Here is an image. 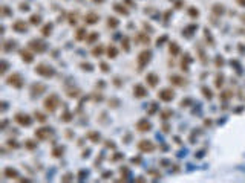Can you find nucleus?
Segmentation results:
<instances>
[{
    "label": "nucleus",
    "instance_id": "nucleus-9",
    "mask_svg": "<svg viewBox=\"0 0 245 183\" xmlns=\"http://www.w3.org/2000/svg\"><path fill=\"white\" fill-rule=\"evenodd\" d=\"M158 98L164 102H170L173 98H175V92L172 89H162V90L158 92Z\"/></svg>",
    "mask_w": 245,
    "mask_h": 183
},
{
    "label": "nucleus",
    "instance_id": "nucleus-30",
    "mask_svg": "<svg viewBox=\"0 0 245 183\" xmlns=\"http://www.w3.org/2000/svg\"><path fill=\"white\" fill-rule=\"evenodd\" d=\"M121 46L124 49V52H129L130 51V44H129V37H123L121 40Z\"/></svg>",
    "mask_w": 245,
    "mask_h": 183
},
{
    "label": "nucleus",
    "instance_id": "nucleus-58",
    "mask_svg": "<svg viewBox=\"0 0 245 183\" xmlns=\"http://www.w3.org/2000/svg\"><path fill=\"white\" fill-rule=\"evenodd\" d=\"M92 2H93V3H103L104 0H92Z\"/></svg>",
    "mask_w": 245,
    "mask_h": 183
},
{
    "label": "nucleus",
    "instance_id": "nucleus-7",
    "mask_svg": "<svg viewBox=\"0 0 245 183\" xmlns=\"http://www.w3.org/2000/svg\"><path fill=\"white\" fill-rule=\"evenodd\" d=\"M51 136H52V128H49V127H42V128L35 130V137L38 140H48Z\"/></svg>",
    "mask_w": 245,
    "mask_h": 183
},
{
    "label": "nucleus",
    "instance_id": "nucleus-20",
    "mask_svg": "<svg viewBox=\"0 0 245 183\" xmlns=\"http://www.w3.org/2000/svg\"><path fill=\"white\" fill-rule=\"evenodd\" d=\"M135 40H136L138 44H149L150 43V38L147 37V34H144V32H140V34L136 35Z\"/></svg>",
    "mask_w": 245,
    "mask_h": 183
},
{
    "label": "nucleus",
    "instance_id": "nucleus-18",
    "mask_svg": "<svg viewBox=\"0 0 245 183\" xmlns=\"http://www.w3.org/2000/svg\"><path fill=\"white\" fill-rule=\"evenodd\" d=\"M14 49H17V41L15 40H6L3 43V51L5 52H12Z\"/></svg>",
    "mask_w": 245,
    "mask_h": 183
},
{
    "label": "nucleus",
    "instance_id": "nucleus-3",
    "mask_svg": "<svg viewBox=\"0 0 245 183\" xmlns=\"http://www.w3.org/2000/svg\"><path fill=\"white\" fill-rule=\"evenodd\" d=\"M35 73L40 75V77H44V78H52L55 75V70L51 67V66H46V64H38L35 67Z\"/></svg>",
    "mask_w": 245,
    "mask_h": 183
},
{
    "label": "nucleus",
    "instance_id": "nucleus-38",
    "mask_svg": "<svg viewBox=\"0 0 245 183\" xmlns=\"http://www.w3.org/2000/svg\"><path fill=\"white\" fill-rule=\"evenodd\" d=\"M172 114H173V111H172V110H164V111H161V113H159V116H161L162 119H168Z\"/></svg>",
    "mask_w": 245,
    "mask_h": 183
},
{
    "label": "nucleus",
    "instance_id": "nucleus-54",
    "mask_svg": "<svg viewBox=\"0 0 245 183\" xmlns=\"http://www.w3.org/2000/svg\"><path fill=\"white\" fill-rule=\"evenodd\" d=\"M6 14H11V11L8 9L6 6H3V15H6Z\"/></svg>",
    "mask_w": 245,
    "mask_h": 183
},
{
    "label": "nucleus",
    "instance_id": "nucleus-12",
    "mask_svg": "<svg viewBox=\"0 0 245 183\" xmlns=\"http://www.w3.org/2000/svg\"><path fill=\"white\" fill-rule=\"evenodd\" d=\"M12 29H14L15 32H20V34L28 32V23H25L23 20H17L12 23Z\"/></svg>",
    "mask_w": 245,
    "mask_h": 183
},
{
    "label": "nucleus",
    "instance_id": "nucleus-13",
    "mask_svg": "<svg viewBox=\"0 0 245 183\" xmlns=\"http://www.w3.org/2000/svg\"><path fill=\"white\" fill-rule=\"evenodd\" d=\"M133 96L138 98V99H141V98H146V96H147L146 87L141 86V84H136V86L133 87Z\"/></svg>",
    "mask_w": 245,
    "mask_h": 183
},
{
    "label": "nucleus",
    "instance_id": "nucleus-22",
    "mask_svg": "<svg viewBox=\"0 0 245 183\" xmlns=\"http://www.w3.org/2000/svg\"><path fill=\"white\" fill-rule=\"evenodd\" d=\"M52 29H54V25H52V23H46L42 28V35H43V37H49V35L52 34Z\"/></svg>",
    "mask_w": 245,
    "mask_h": 183
},
{
    "label": "nucleus",
    "instance_id": "nucleus-5",
    "mask_svg": "<svg viewBox=\"0 0 245 183\" xmlns=\"http://www.w3.org/2000/svg\"><path fill=\"white\" fill-rule=\"evenodd\" d=\"M9 86H12L14 89H21L23 87V78H21V75L20 73H12V75H9V78H8V81H6Z\"/></svg>",
    "mask_w": 245,
    "mask_h": 183
},
{
    "label": "nucleus",
    "instance_id": "nucleus-36",
    "mask_svg": "<svg viewBox=\"0 0 245 183\" xmlns=\"http://www.w3.org/2000/svg\"><path fill=\"white\" fill-rule=\"evenodd\" d=\"M196 28V25H191V26H189V28H185V31L182 32V35H185V37H191V34H193V31L191 29H195Z\"/></svg>",
    "mask_w": 245,
    "mask_h": 183
},
{
    "label": "nucleus",
    "instance_id": "nucleus-28",
    "mask_svg": "<svg viewBox=\"0 0 245 183\" xmlns=\"http://www.w3.org/2000/svg\"><path fill=\"white\" fill-rule=\"evenodd\" d=\"M117 55H118V49L115 46H109L107 47V57L109 58H115Z\"/></svg>",
    "mask_w": 245,
    "mask_h": 183
},
{
    "label": "nucleus",
    "instance_id": "nucleus-11",
    "mask_svg": "<svg viewBox=\"0 0 245 183\" xmlns=\"http://www.w3.org/2000/svg\"><path fill=\"white\" fill-rule=\"evenodd\" d=\"M135 127H136V130L141 131V133H146V131H150V130H152V124H150L147 119H140V120L136 122Z\"/></svg>",
    "mask_w": 245,
    "mask_h": 183
},
{
    "label": "nucleus",
    "instance_id": "nucleus-10",
    "mask_svg": "<svg viewBox=\"0 0 245 183\" xmlns=\"http://www.w3.org/2000/svg\"><path fill=\"white\" fill-rule=\"evenodd\" d=\"M43 92H46V86L43 83H34L31 86V96L35 98V96H40Z\"/></svg>",
    "mask_w": 245,
    "mask_h": 183
},
{
    "label": "nucleus",
    "instance_id": "nucleus-27",
    "mask_svg": "<svg viewBox=\"0 0 245 183\" xmlns=\"http://www.w3.org/2000/svg\"><path fill=\"white\" fill-rule=\"evenodd\" d=\"M103 51H104V47H103V46H95V47L92 49V52H91V53H92L93 57H97V58H98V57L103 55Z\"/></svg>",
    "mask_w": 245,
    "mask_h": 183
},
{
    "label": "nucleus",
    "instance_id": "nucleus-44",
    "mask_svg": "<svg viewBox=\"0 0 245 183\" xmlns=\"http://www.w3.org/2000/svg\"><path fill=\"white\" fill-rule=\"evenodd\" d=\"M224 66V58L222 57H217L216 58V67H222Z\"/></svg>",
    "mask_w": 245,
    "mask_h": 183
},
{
    "label": "nucleus",
    "instance_id": "nucleus-21",
    "mask_svg": "<svg viewBox=\"0 0 245 183\" xmlns=\"http://www.w3.org/2000/svg\"><path fill=\"white\" fill-rule=\"evenodd\" d=\"M86 38H87L86 29H84V28L77 29V34H75V40H77V41H83V40H86Z\"/></svg>",
    "mask_w": 245,
    "mask_h": 183
},
{
    "label": "nucleus",
    "instance_id": "nucleus-6",
    "mask_svg": "<svg viewBox=\"0 0 245 183\" xmlns=\"http://www.w3.org/2000/svg\"><path fill=\"white\" fill-rule=\"evenodd\" d=\"M138 150L141 153H153L155 151V144L152 140H147V139H142L138 142Z\"/></svg>",
    "mask_w": 245,
    "mask_h": 183
},
{
    "label": "nucleus",
    "instance_id": "nucleus-14",
    "mask_svg": "<svg viewBox=\"0 0 245 183\" xmlns=\"http://www.w3.org/2000/svg\"><path fill=\"white\" fill-rule=\"evenodd\" d=\"M168 81H170V84H173V86H176V87H184L187 84L185 79L181 78V77H178V75H172V77L168 78Z\"/></svg>",
    "mask_w": 245,
    "mask_h": 183
},
{
    "label": "nucleus",
    "instance_id": "nucleus-55",
    "mask_svg": "<svg viewBox=\"0 0 245 183\" xmlns=\"http://www.w3.org/2000/svg\"><path fill=\"white\" fill-rule=\"evenodd\" d=\"M236 2H238L240 6H245V0H236Z\"/></svg>",
    "mask_w": 245,
    "mask_h": 183
},
{
    "label": "nucleus",
    "instance_id": "nucleus-8",
    "mask_svg": "<svg viewBox=\"0 0 245 183\" xmlns=\"http://www.w3.org/2000/svg\"><path fill=\"white\" fill-rule=\"evenodd\" d=\"M14 119H15V122L19 124V125H21V127H29L31 124H32V119H31L29 114L17 113V114L14 116Z\"/></svg>",
    "mask_w": 245,
    "mask_h": 183
},
{
    "label": "nucleus",
    "instance_id": "nucleus-24",
    "mask_svg": "<svg viewBox=\"0 0 245 183\" xmlns=\"http://www.w3.org/2000/svg\"><path fill=\"white\" fill-rule=\"evenodd\" d=\"M5 177H8V178H17V177H19V172H17V169L6 168L5 169Z\"/></svg>",
    "mask_w": 245,
    "mask_h": 183
},
{
    "label": "nucleus",
    "instance_id": "nucleus-19",
    "mask_svg": "<svg viewBox=\"0 0 245 183\" xmlns=\"http://www.w3.org/2000/svg\"><path fill=\"white\" fill-rule=\"evenodd\" d=\"M20 58L25 61V63H28V64L34 61V55L29 51H25V49H23V51H20Z\"/></svg>",
    "mask_w": 245,
    "mask_h": 183
},
{
    "label": "nucleus",
    "instance_id": "nucleus-41",
    "mask_svg": "<svg viewBox=\"0 0 245 183\" xmlns=\"http://www.w3.org/2000/svg\"><path fill=\"white\" fill-rule=\"evenodd\" d=\"M222 84H224V75H217L216 77V87L221 89Z\"/></svg>",
    "mask_w": 245,
    "mask_h": 183
},
{
    "label": "nucleus",
    "instance_id": "nucleus-23",
    "mask_svg": "<svg viewBox=\"0 0 245 183\" xmlns=\"http://www.w3.org/2000/svg\"><path fill=\"white\" fill-rule=\"evenodd\" d=\"M211 11H213V14H216V15H222V14H225V6L216 3V5H213Z\"/></svg>",
    "mask_w": 245,
    "mask_h": 183
},
{
    "label": "nucleus",
    "instance_id": "nucleus-57",
    "mask_svg": "<svg viewBox=\"0 0 245 183\" xmlns=\"http://www.w3.org/2000/svg\"><path fill=\"white\" fill-rule=\"evenodd\" d=\"M109 176H112V172H104V174H103L104 178H109Z\"/></svg>",
    "mask_w": 245,
    "mask_h": 183
},
{
    "label": "nucleus",
    "instance_id": "nucleus-45",
    "mask_svg": "<svg viewBox=\"0 0 245 183\" xmlns=\"http://www.w3.org/2000/svg\"><path fill=\"white\" fill-rule=\"evenodd\" d=\"M6 70H8V63H6V61H2V72H0V73L5 75Z\"/></svg>",
    "mask_w": 245,
    "mask_h": 183
},
{
    "label": "nucleus",
    "instance_id": "nucleus-2",
    "mask_svg": "<svg viewBox=\"0 0 245 183\" xmlns=\"http://www.w3.org/2000/svg\"><path fill=\"white\" fill-rule=\"evenodd\" d=\"M150 60H152V51H142L140 52V55L136 58V64H138V70H142L146 67L147 64L150 63Z\"/></svg>",
    "mask_w": 245,
    "mask_h": 183
},
{
    "label": "nucleus",
    "instance_id": "nucleus-56",
    "mask_svg": "<svg viewBox=\"0 0 245 183\" xmlns=\"http://www.w3.org/2000/svg\"><path fill=\"white\" fill-rule=\"evenodd\" d=\"M132 163H140V157H136V159L133 157V159H132Z\"/></svg>",
    "mask_w": 245,
    "mask_h": 183
},
{
    "label": "nucleus",
    "instance_id": "nucleus-49",
    "mask_svg": "<svg viewBox=\"0 0 245 183\" xmlns=\"http://www.w3.org/2000/svg\"><path fill=\"white\" fill-rule=\"evenodd\" d=\"M75 17H77L75 14H70V15H69V23H70V25H75V21H77V19H75Z\"/></svg>",
    "mask_w": 245,
    "mask_h": 183
},
{
    "label": "nucleus",
    "instance_id": "nucleus-46",
    "mask_svg": "<svg viewBox=\"0 0 245 183\" xmlns=\"http://www.w3.org/2000/svg\"><path fill=\"white\" fill-rule=\"evenodd\" d=\"M100 67H101V70H103L104 73H107V72H109V66L106 64V63H101V64H100Z\"/></svg>",
    "mask_w": 245,
    "mask_h": 183
},
{
    "label": "nucleus",
    "instance_id": "nucleus-40",
    "mask_svg": "<svg viewBox=\"0 0 245 183\" xmlns=\"http://www.w3.org/2000/svg\"><path fill=\"white\" fill-rule=\"evenodd\" d=\"M35 119L40 120V122H46V116L43 113H40V111H35Z\"/></svg>",
    "mask_w": 245,
    "mask_h": 183
},
{
    "label": "nucleus",
    "instance_id": "nucleus-1",
    "mask_svg": "<svg viewBox=\"0 0 245 183\" xmlns=\"http://www.w3.org/2000/svg\"><path fill=\"white\" fill-rule=\"evenodd\" d=\"M58 105H60V99H58V96L55 95V93H52V95H49L46 99L43 101V107H44V110L46 111H49V113H54V111L58 108Z\"/></svg>",
    "mask_w": 245,
    "mask_h": 183
},
{
    "label": "nucleus",
    "instance_id": "nucleus-17",
    "mask_svg": "<svg viewBox=\"0 0 245 183\" xmlns=\"http://www.w3.org/2000/svg\"><path fill=\"white\" fill-rule=\"evenodd\" d=\"M168 52H170L172 57H178V55H179V52H181L179 44H178L176 41H172L170 44H168Z\"/></svg>",
    "mask_w": 245,
    "mask_h": 183
},
{
    "label": "nucleus",
    "instance_id": "nucleus-29",
    "mask_svg": "<svg viewBox=\"0 0 245 183\" xmlns=\"http://www.w3.org/2000/svg\"><path fill=\"white\" fill-rule=\"evenodd\" d=\"M31 25H34V26H37V25H40L42 23V17H40L38 14H32L31 15Z\"/></svg>",
    "mask_w": 245,
    "mask_h": 183
},
{
    "label": "nucleus",
    "instance_id": "nucleus-39",
    "mask_svg": "<svg viewBox=\"0 0 245 183\" xmlns=\"http://www.w3.org/2000/svg\"><path fill=\"white\" fill-rule=\"evenodd\" d=\"M202 93H204V96H205V98H208V99H211V98H213L211 90H210V89H207V87H202Z\"/></svg>",
    "mask_w": 245,
    "mask_h": 183
},
{
    "label": "nucleus",
    "instance_id": "nucleus-53",
    "mask_svg": "<svg viewBox=\"0 0 245 183\" xmlns=\"http://www.w3.org/2000/svg\"><path fill=\"white\" fill-rule=\"evenodd\" d=\"M26 146H28V148H29V150H32V148H35V145L32 144V142H29V140H28V142H26Z\"/></svg>",
    "mask_w": 245,
    "mask_h": 183
},
{
    "label": "nucleus",
    "instance_id": "nucleus-33",
    "mask_svg": "<svg viewBox=\"0 0 245 183\" xmlns=\"http://www.w3.org/2000/svg\"><path fill=\"white\" fill-rule=\"evenodd\" d=\"M66 93H68L69 98H77V96H80V90H78V89H69Z\"/></svg>",
    "mask_w": 245,
    "mask_h": 183
},
{
    "label": "nucleus",
    "instance_id": "nucleus-48",
    "mask_svg": "<svg viewBox=\"0 0 245 183\" xmlns=\"http://www.w3.org/2000/svg\"><path fill=\"white\" fill-rule=\"evenodd\" d=\"M81 69L89 70V72H91V70H92V66H91V64H87V63H83V64H81Z\"/></svg>",
    "mask_w": 245,
    "mask_h": 183
},
{
    "label": "nucleus",
    "instance_id": "nucleus-16",
    "mask_svg": "<svg viewBox=\"0 0 245 183\" xmlns=\"http://www.w3.org/2000/svg\"><path fill=\"white\" fill-rule=\"evenodd\" d=\"M146 81H147V84H149L150 87H156L158 83H159V78H158L156 73H147Z\"/></svg>",
    "mask_w": 245,
    "mask_h": 183
},
{
    "label": "nucleus",
    "instance_id": "nucleus-42",
    "mask_svg": "<svg viewBox=\"0 0 245 183\" xmlns=\"http://www.w3.org/2000/svg\"><path fill=\"white\" fill-rule=\"evenodd\" d=\"M204 31H205V38L208 40V41H210L211 46H215V40H213V37L210 35V32H208V29H204Z\"/></svg>",
    "mask_w": 245,
    "mask_h": 183
},
{
    "label": "nucleus",
    "instance_id": "nucleus-31",
    "mask_svg": "<svg viewBox=\"0 0 245 183\" xmlns=\"http://www.w3.org/2000/svg\"><path fill=\"white\" fill-rule=\"evenodd\" d=\"M63 151H64L63 146H57V148L52 150V156H54V157H61V156H63Z\"/></svg>",
    "mask_w": 245,
    "mask_h": 183
},
{
    "label": "nucleus",
    "instance_id": "nucleus-4",
    "mask_svg": "<svg viewBox=\"0 0 245 183\" xmlns=\"http://www.w3.org/2000/svg\"><path fill=\"white\" fill-rule=\"evenodd\" d=\"M29 49H32V51L37 52V53H43L48 49V44L44 41H42V40H31L29 41Z\"/></svg>",
    "mask_w": 245,
    "mask_h": 183
},
{
    "label": "nucleus",
    "instance_id": "nucleus-37",
    "mask_svg": "<svg viewBox=\"0 0 245 183\" xmlns=\"http://www.w3.org/2000/svg\"><path fill=\"white\" fill-rule=\"evenodd\" d=\"M189 15L191 17V19H198V17H199V11L195 9V8H190V9H189Z\"/></svg>",
    "mask_w": 245,
    "mask_h": 183
},
{
    "label": "nucleus",
    "instance_id": "nucleus-32",
    "mask_svg": "<svg viewBox=\"0 0 245 183\" xmlns=\"http://www.w3.org/2000/svg\"><path fill=\"white\" fill-rule=\"evenodd\" d=\"M107 26L109 28H112V29H115L118 26V20L115 19V17H109V20H107Z\"/></svg>",
    "mask_w": 245,
    "mask_h": 183
},
{
    "label": "nucleus",
    "instance_id": "nucleus-15",
    "mask_svg": "<svg viewBox=\"0 0 245 183\" xmlns=\"http://www.w3.org/2000/svg\"><path fill=\"white\" fill-rule=\"evenodd\" d=\"M84 21H86V25H95L100 21V15L95 14V12H87L86 17H84Z\"/></svg>",
    "mask_w": 245,
    "mask_h": 183
},
{
    "label": "nucleus",
    "instance_id": "nucleus-25",
    "mask_svg": "<svg viewBox=\"0 0 245 183\" xmlns=\"http://www.w3.org/2000/svg\"><path fill=\"white\" fill-rule=\"evenodd\" d=\"M87 139H91L92 142H95V144H97V142H100L101 136L98 134L97 131H89V133H87Z\"/></svg>",
    "mask_w": 245,
    "mask_h": 183
},
{
    "label": "nucleus",
    "instance_id": "nucleus-47",
    "mask_svg": "<svg viewBox=\"0 0 245 183\" xmlns=\"http://www.w3.org/2000/svg\"><path fill=\"white\" fill-rule=\"evenodd\" d=\"M156 108H158V105L155 104V102H152V107H150V110H149V114H153L155 111H156Z\"/></svg>",
    "mask_w": 245,
    "mask_h": 183
},
{
    "label": "nucleus",
    "instance_id": "nucleus-52",
    "mask_svg": "<svg viewBox=\"0 0 245 183\" xmlns=\"http://www.w3.org/2000/svg\"><path fill=\"white\" fill-rule=\"evenodd\" d=\"M20 11H29V6H28V5H23V3H21V5H20Z\"/></svg>",
    "mask_w": 245,
    "mask_h": 183
},
{
    "label": "nucleus",
    "instance_id": "nucleus-34",
    "mask_svg": "<svg viewBox=\"0 0 245 183\" xmlns=\"http://www.w3.org/2000/svg\"><path fill=\"white\" fill-rule=\"evenodd\" d=\"M95 40H98V34H97V32H92V34L86 38V43L92 44V43H95Z\"/></svg>",
    "mask_w": 245,
    "mask_h": 183
},
{
    "label": "nucleus",
    "instance_id": "nucleus-35",
    "mask_svg": "<svg viewBox=\"0 0 245 183\" xmlns=\"http://www.w3.org/2000/svg\"><path fill=\"white\" fill-rule=\"evenodd\" d=\"M63 122H69V120H72V114L69 113V111H64L63 114H61V118H60Z\"/></svg>",
    "mask_w": 245,
    "mask_h": 183
},
{
    "label": "nucleus",
    "instance_id": "nucleus-51",
    "mask_svg": "<svg viewBox=\"0 0 245 183\" xmlns=\"http://www.w3.org/2000/svg\"><path fill=\"white\" fill-rule=\"evenodd\" d=\"M231 95H233V93H231L230 90H225V93H224V95H222V98H224V99H227V98H230Z\"/></svg>",
    "mask_w": 245,
    "mask_h": 183
},
{
    "label": "nucleus",
    "instance_id": "nucleus-50",
    "mask_svg": "<svg viewBox=\"0 0 245 183\" xmlns=\"http://www.w3.org/2000/svg\"><path fill=\"white\" fill-rule=\"evenodd\" d=\"M166 40H167V35H162L161 38H158V41H156V44H158V46H159V44H162V41H166Z\"/></svg>",
    "mask_w": 245,
    "mask_h": 183
},
{
    "label": "nucleus",
    "instance_id": "nucleus-43",
    "mask_svg": "<svg viewBox=\"0 0 245 183\" xmlns=\"http://www.w3.org/2000/svg\"><path fill=\"white\" fill-rule=\"evenodd\" d=\"M61 180L63 182H70V180H74V176L72 174H64V176L61 177Z\"/></svg>",
    "mask_w": 245,
    "mask_h": 183
},
{
    "label": "nucleus",
    "instance_id": "nucleus-26",
    "mask_svg": "<svg viewBox=\"0 0 245 183\" xmlns=\"http://www.w3.org/2000/svg\"><path fill=\"white\" fill-rule=\"evenodd\" d=\"M113 9L117 11V12H119V14H123V15H129V11H127L123 5H119V3H115V5H113Z\"/></svg>",
    "mask_w": 245,
    "mask_h": 183
}]
</instances>
